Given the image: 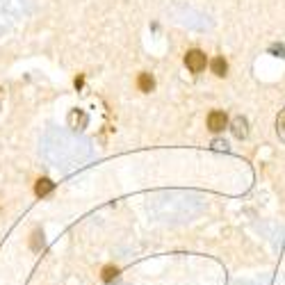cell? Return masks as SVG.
I'll use <instances>...</instances> for the list:
<instances>
[{
  "instance_id": "277c9868",
  "label": "cell",
  "mask_w": 285,
  "mask_h": 285,
  "mask_svg": "<svg viewBox=\"0 0 285 285\" xmlns=\"http://www.w3.org/2000/svg\"><path fill=\"white\" fill-rule=\"evenodd\" d=\"M53 190H55V183L50 178H39L37 185H34V194H37V196H46V194H50Z\"/></svg>"
},
{
  "instance_id": "7a4b0ae2",
  "label": "cell",
  "mask_w": 285,
  "mask_h": 285,
  "mask_svg": "<svg viewBox=\"0 0 285 285\" xmlns=\"http://www.w3.org/2000/svg\"><path fill=\"white\" fill-rule=\"evenodd\" d=\"M226 126H228V117H226V112L212 110L210 114H208V130H210V132H222Z\"/></svg>"
},
{
  "instance_id": "6da1fadb",
  "label": "cell",
  "mask_w": 285,
  "mask_h": 285,
  "mask_svg": "<svg viewBox=\"0 0 285 285\" xmlns=\"http://www.w3.org/2000/svg\"><path fill=\"white\" fill-rule=\"evenodd\" d=\"M205 64H208V57H205L203 50H187L185 55V66L192 71V73H201L205 68Z\"/></svg>"
},
{
  "instance_id": "5b68a950",
  "label": "cell",
  "mask_w": 285,
  "mask_h": 285,
  "mask_svg": "<svg viewBox=\"0 0 285 285\" xmlns=\"http://www.w3.org/2000/svg\"><path fill=\"white\" fill-rule=\"evenodd\" d=\"M210 68H212V73L217 75V78H223V75L228 73V64H226L223 57H215V60L210 62Z\"/></svg>"
},
{
  "instance_id": "8992f818",
  "label": "cell",
  "mask_w": 285,
  "mask_h": 285,
  "mask_svg": "<svg viewBox=\"0 0 285 285\" xmlns=\"http://www.w3.org/2000/svg\"><path fill=\"white\" fill-rule=\"evenodd\" d=\"M30 249L32 251H34V253H39V251H41V249H44V233H41V230H34V233H32L30 235Z\"/></svg>"
},
{
  "instance_id": "9c48e42d",
  "label": "cell",
  "mask_w": 285,
  "mask_h": 285,
  "mask_svg": "<svg viewBox=\"0 0 285 285\" xmlns=\"http://www.w3.org/2000/svg\"><path fill=\"white\" fill-rule=\"evenodd\" d=\"M283 130H285V119H283Z\"/></svg>"
},
{
  "instance_id": "ba28073f",
  "label": "cell",
  "mask_w": 285,
  "mask_h": 285,
  "mask_svg": "<svg viewBox=\"0 0 285 285\" xmlns=\"http://www.w3.org/2000/svg\"><path fill=\"white\" fill-rule=\"evenodd\" d=\"M233 132H235V137H247V119L237 117L233 121Z\"/></svg>"
},
{
  "instance_id": "3957f363",
  "label": "cell",
  "mask_w": 285,
  "mask_h": 285,
  "mask_svg": "<svg viewBox=\"0 0 285 285\" xmlns=\"http://www.w3.org/2000/svg\"><path fill=\"white\" fill-rule=\"evenodd\" d=\"M137 87H139V92L149 94L155 89V80L151 73H139V78H137Z\"/></svg>"
},
{
  "instance_id": "52a82bcc",
  "label": "cell",
  "mask_w": 285,
  "mask_h": 285,
  "mask_svg": "<svg viewBox=\"0 0 285 285\" xmlns=\"http://www.w3.org/2000/svg\"><path fill=\"white\" fill-rule=\"evenodd\" d=\"M119 276V267L117 265H107L100 269V279L105 281V283H112V281Z\"/></svg>"
}]
</instances>
